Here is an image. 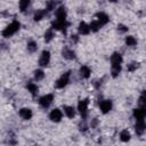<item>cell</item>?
<instances>
[{"instance_id":"cell-1","label":"cell","mask_w":146,"mask_h":146,"mask_svg":"<svg viewBox=\"0 0 146 146\" xmlns=\"http://www.w3.org/2000/svg\"><path fill=\"white\" fill-rule=\"evenodd\" d=\"M19 27H21L19 22H17V21L11 22V23L2 31V36H3V38H9V36H11V35H14V34L19 30Z\"/></svg>"},{"instance_id":"cell-2","label":"cell","mask_w":146,"mask_h":146,"mask_svg":"<svg viewBox=\"0 0 146 146\" xmlns=\"http://www.w3.org/2000/svg\"><path fill=\"white\" fill-rule=\"evenodd\" d=\"M70 76H71V72H70V71H68V72H65V73L55 82V87H56L57 89H62V88L66 87L67 83L70 82Z\"/></svg>"},{"instance_id":"cell-3","label":"cell","mask_w":146,"mask_h":146,"mask_svg":"<svg viewBox=\"0 0 146 146\" xmlns=\"http://www.w3.org/2000/svg\"><path fill=\"white\" fill-rule=\"evenodd\" d=\"M88 105H89V99L86 98V99H81L78 104V110L82 116V119H86L87 117V113H88Z\"/></svg>"},{"instance_id":"cell-4","label":"cell","mask_w":146,"mask_h":146,"mask_svg":"<svg viewBox=\"0 0 146 146\" xmlns=\"http://www.w3.org/2000/svg\"><path fill=\"white\" fill-rule=\"evenodd\" d=\"M52 100H54V95H52V94H47V95L42 96V97L39 99V104H40L43 108H47V107H49V106L51 105Z\"/></svg>"},{"instance_id":"cell-5","label":"cell","mask_w":146,"mask_h":146,"mask_svg":"<svg viewBox=\"0 0 146 146\" xmlns=\"http://www.w3.org/2000/svg\"><path fill=\"white\" fill-rule=\"evenodd\" d=\"M70 24L67 23V21H55L52 23V30H58V31H62V32H66V29Z\"/></svg>"},{"instance_id":"cell-6","label":"cell","mask_w":146,"mask_h":146,"mask_svg":"<svg viewBox=\"0 0 146 146\" xmlns=\"http://www.w3.org/2000/svg\"><path fill=\"white\" fill-rule=\"evenodd\" d=\"M49 62H50V52L48 50H43L41 52L40 58H39V65L44 67V66H47L49 64Z\"/></svg>"},{"instance_id":"cell-7","label":"cell","mask_w":146,"mask_h":146,"mask_svg":"<svg viewBox=\"0 0 146 146\" xmlns=\"http://www.w3.org/2000/svg\"><path fill=\"white\" fill-rule=\"evenodd\" d=\"M62 117H63V113H62V111H60L59 108L52 110V111L50 112V114H49V119H50L52 122H59V121L62 120Z\"/></svg>"},{"instance_id":"cell-8","label":"cell","mask_w":146,"mask_h":146,"mask_svg":"<svg viewBox=\"0 0 146 146\" xmlns=\"http://www.w3.org/2000/svg\"><path fill=\"white\" fill-rule=\"evenodd\" d=\"M99 108H100V112L106 114L108 113L111 110H112V102L108 100V99H105V100H102L100 104H99Z\"/></svg>"},{"instance_id":"cell-9","label":"cell","mask_w":146,"mask_h":146,"mask_svg":"<svg viewBox=\"0 0 146 146\" xmlns=\"http://www.w3.org/2000/svg\"><path fill=\"white\" fill-rule=\"evenodd\" d=\"M132 114H133V117L136 119V121H141L145 119V108H143V107L135 108Z\"/></svg>"},{"instance_id":"cell-10","label":"cell","mask_w":146,"mask_h":146,"mask_svg":"<svg viewBox=\"0 0 146 146\" xmlns=\"http://www.w3.org/2000/svg\"><path fill=\"white\" fill-rule=\"evenodd\" d=\"M66 9L65 7L60 6L56 9V21H66Z\"/></svg>"},{"instance_id":"cell-11","label":"cell","mask_w":146,"mask_h":146,"mask_svg":"<svg viewBox=\"0 0 146 146\" xmlns=\"http://www.w3.org/2000/svg\"><path fill=\"white\" fill-rule=\"evenodd\" d=\"M145 129H146V125H145V120L137 121V123H136V125H135L136 133H137L138 136H141V135L145 132Z\"/></svg>"},{"instance_id":"cell-12","label":"cell","mask_w":146,"mask_h":146,"mask_svg":"<svg viewBox=\"0 0 146 146\" xmlns=\"http://www.w3.org/2000/svg\"><path fill=\"white\" fill-rule=\"evenodd\" d=\"M19 116L23 120H30L32 117V111L27 107H23L19 110Z\"/></svg>"},{"instance_id":"cell-13","label":"cell","mask_w":146,"mask_h":146,"mask_svg":"<svg viewBox=\"0 0 146 146\" xmlns=\"http://www.w3.org/2000/svg\"><path fill=\"white\" fill-rule=\"evenodd\" d=\"M122 56L120 52H113V55L111 56V63L112 65H121L122 64Z\"/></svg>"},{"instance_id":"cell-14","label":"cell","mask_w":146,"mask_h":146,"mask_svg":"<svg viewBox=\"0 0 146 146\" xmlns=\"http://www.w3.org/2000/svg\"><path fill=\"white\" fill-rule=\"evenodd\" d=\"M62 55H63V57L66 58V59H74V58H75V52H74L72 49L67 48V47H65V48L63 49Z\"/></svg>"},{"instance_id":"cell-15","label":"cell","mask_w":146,"mask_h":146,"mask_svg":"<svg viewBox=\"0 0 146 146\" xmlns=\"http://www.w3.org/2000/svg\"><path fill=\"white\" fill-rule=\"evenodd\" d=\"M79 33L82 34V35L89 34V33H90V27H89V25H88L87 23H84V22H81V23L79 24Z\"/></svg>"},{"instance_id":"cell-16","label":"cell","mask_w":146,"mask_h":146,"mask_svg":"<svg viewBox=\"0 0 146 146\" xmlns=\"http://www.w3.org/2000/svg\"><path fill=\"white\" fill-rule=\"evenodd\" d=\"M96 17H97V21L100 23L102 26L105 25V24H107V23L110 22V18H108V16H107L105 13H98V14L96 15Z\"/></svg>"},{"instance_id":"cell-17","label":"cell","mask_w":146,"mask_h":146,"mask_svg":"<svg viewBox=\"0 0 146 146\" xmlns=\"http://www.w3.org/2000/svg\"><path fill=\"white\" fill-rule=\"evenodd\" d=\"M90 73H91V70H90L88 66L83 65V66L80 67V75H81L83 79H88V78L90 76Z\"/></svg>"},{"instance_id":"cell-18","label":"cell","mask_w":146,"mask_h":146,"mask_svg":"<svg viewBox=\"0 0 146 146\" xmlns=\"http://www.w3.org/2000/svg\"><path fill=\"white\" fill-rule=\"evenodd\" d=\"M63 110H64V113H65V115H66L67 117H70V119L74 117V115H75V110H74L72 106L65 105V106L63 107Z\"/></svg>"},{"instance_id":"cell-19","label":"cell","mask_w":146,"mask_h":146,"mask_svg":"<svg viewBox=\"0 0 146 146\" xmlns=\"http://www.w3.org/2000/svg\"><path fill=\"white\" fill-rule=\"evenodd\" d=\"M26 88H27V90L31 92V95L34 97V96H36V94H38V86L35 84V83H33V82H29L27 84H26Z\"/></svg>"},{"instance_id":"cell-20","label":"cell","mask_w":146,"mask_h":146,"mask_svg":"<svg viewBox=\"0 0 146 146\" xmlns=\"http://www.w3.org/2000/svg\"><path fill=\"white\" fill-rule=\"evenodd\" d=\"M47 10L46 9H42V10H38L35 14H34V21L36 22V21H40V19H42L46 15H47Z\"/></svg>"},{"instance_id":"cell-21","label":"cell","mask_w":146,"mask_h":146,"mask_svg":"<svg viewBox=\"0 0 146 146\" xmlns=\"http://www.w3.org/2000/svg\"><path fill=\"white\" fill-rule=\"evenodd\" d=\"M89 27H90V31H91V32H97V31L102 27V25H100V23L96 19V21H92V22L90 23Z\"/></svg>"},{"instance_id":"cell-22","label":"cell","mask_w":146,"mask_h":146,"mask_svg":"<svg viewBox=\"0 0 146 146\" xmlns=\"http://www.w3.org/2000/svg\"><path fill=\"white\" fill-rule=\"evenodd\" d=\"M130 132L128 131V130H122L121 132H120V139L122 140V141H129L130 140Z\"/></svg>"},{"instance_id":"cell-23","label":"cell","mask_w":146,"mask_h":146,"mask_svg":"<svg viewBox=\"0 0 146 146\" xmlns=\"http://www.w3.org/2000/svg\"><path fill=\"white\" fill-rule=\"evenodd\" d=\"M55 36V33H54V30L52 29H49L46 33H44V41L46 42H49L52 40V38Z\"/></svg>"},{"instance_id":"cell-24","label":"cell","mask_w":146,"mask_h":146,"mask_svg":"<svg viewBox=\"0 0 146 146\" xmlns=\"http://www.w3.org/2000/svg\"><path fill=\"white\" fill-rule=\"evenodd\" d=\"M125 43H127V46H129V47H133V46L137 44V40L135 39V36L128 35V36L125 38Z\"/></svg>"},{"instance_id":"cell-25","label":"cell","mask_w":146,"mask_h":146,"mask_svg":"<svg viewBox=\"0 0 146 146\" xmlns=\"http://www.w3.org/2000/svg\"><path fill=\"white\" fill-rule=\"evenodd\" d=\"M36 49H38V44H36L35 41L31 40V41L27 42V50L30 52H34V51H36Z\"/></svg>"},{"instance_id":"cell-26","label":"cell","mask_w":146,"mask_h":146,"mask_svg":"<svg viewBox=\"0 0 146 146\" xmlns=\"http://www.w3.org/2000/svg\"><path fill=\"white\" fill-rule=\"evenodd\" d=\"M120 72H121V65H112L111 73H112V76L113 78H116L120 74Z\"/></svg>"},{"instance_id":"cell-27","label":"cell","mask_w":146,"mask_h":146,"mask_svg":"<svg viewBox=\"0 0 146 146\" xmlns=\"http://www.w3.org/2000/svg\"><path fill=\"white\" fill-rule=\"evenodd\" d=\"M44 78V72L42 70H36L34 71V80L35 81H40Z\"/></svg>"},{"instance_id":"cell-28","label":"cell","mask_w":146,"mask_h":146,"mask_svg":"<svg viewBox=\"0 0 146 146\" xmlns=\"http://www.w3.org/2000/svg\"><path fill=\"white\" fill-rule=\"evenodd\" d=\"M30 6V0H19V9L21 11H25L27 9V7Z\"/></svg>"},{"instance_id":"cell-29","label":"cell","mask_w":146,"mask_h":146,"mask_svg":"<svg viewBox=\"0 0 146 146\" xmlns=\"http://www.w3.org/2000/svg\"><path fill=\"white\" fill-rule=\"evenodd\" d=\"M138 66H139V64H138V63H136V62H132V63L128 64L127 68H128V71H129V72H133V71H136V70L138 68Z\"/></svg>"},{"instance_id":"cell-30","label":"cell","mask_w":146,"mask_h":146,"mask_svg":"<svg viewBox=\"0 0 146 146\" xmlns=\"http://www.w3.org/2000/svg\"><path fill=\"white\" fill-rule=\"evenodd\" d=\"M138 104H139V107H143V108H145V92H144V91H143L141 96L139 97Z\"/></svg>"},{"instance_id":"cell-31","label":"cell","mask_w":146,"mask_h":146,"mask_svg":"<svg viewBox=\"0 0 146 146\" xmlns=\"http://www.w3.org/2000/svg\"><path fill=\"white\" fill-rule=\"evenodd\" d=\"M117 31L121 32V33H125V32H128V27L123 24H119L117 25Z\"/></svg>"},{"instance_id":"cell-32","label":"cell","mask_w":146,"mask_h":146,"mask_svg":"<svg viewBox=\"0 0 146 146\" xmlns=\"http://www.w3.org/2000/svg\"><path fill=\"white\" fill-rule=\"evenodd\" d=\"M110 1H112V2H116L117 0H110Z\"/></svg>"}]
</instances>
